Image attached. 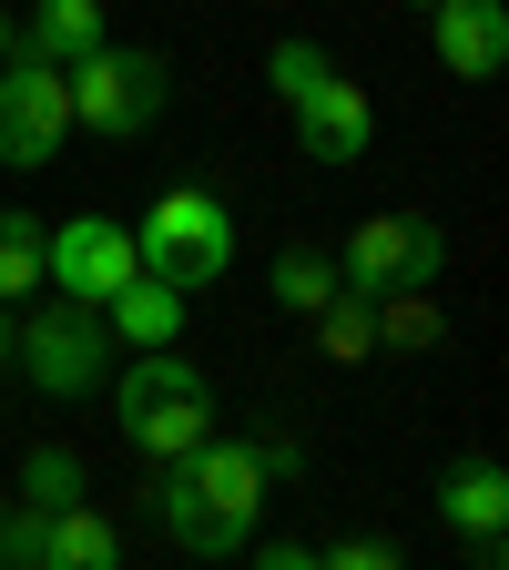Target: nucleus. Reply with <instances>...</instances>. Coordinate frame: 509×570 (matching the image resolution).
Returning a JSON list of instances; mask_svg holds the SVG:
<instances>
[{
    "mask_svg": "<svg viewBox=\"0 0 509 570\" xmlns=\"http://www.w3.org/2000/svg\"><path fill=\"white\" fill-rule=\"evenodd\" d=\"M61 92H71V132H102V142H133V132H154L164 102H174V61L164 51H143V41H102L61 71Z\"/></svg>",
    "mask_w": 509,
    "mask_h": 570,
    "instance_id": "5",
    "label": "nucleus"
},
{
    "mask_svg": "<svg viewBox=\"0 0 509 570\" xmlns=\"http://www.w3.org/2000/svg\"><path fill=\"white\" fill-rule=\"evenodd\" d=\"M265 82H275L285 122H296L306 164H368V142H378V102H368V82H346V71H336L306 31H285V41L265 51Z\"/></svg>",
    "mask_w": 509,
    "mask_h": 570,
    "instance_id": "2",
    "label": "nucleus"
},
{
    "mask_svg": "<svg viewBox=\"0 0 509 570\" xmlns=\"http://www.w3.org/2000/svg\"><path fill=\"white\" fill-rule=\"evenodd\" d=\"M326 570H398V540H336Z\"/></svg>",
    "mask_w": 509,
    "mask_h": 570,
    "instance_id": "22",
    "label": "nucleus"
},
{
    "mask_svg": "<svg viewBox=\"0 0 509 570\" xmlns=\"http://www.w3.org/2000/svg\"><path fill=\"white\" fill-rule=\"evenodd\" d=\"M133 225H112V214H61V225H41V285L71 306H112L123 285H133Z\"/></svg>",
    "mask_w": 509,
    "mask_h": 570,
    "instance_id": "8",
    "label": "nucleus"
},
{
    "mask_svg": "<svg viewBox=\"0 0 509 570\" xmlns=\"http://www.w3.org/2000/svg\"><path fill=\"white\" fill-rule=\"evenodd\" d=\"M112 417H123V449L143 459H184L194 439H214V377L194 367L184 346H143L133 367L112 377Z\"/></svg>",
    "mask_w": 509,
    "mask_h": 570,
    "instance_id": "3",
    "label": "nucleus"
},
{
    "mask_svg": "<svg viewBox=\"0 0 509 570\" xmlns=\"http://www.w3.org/2000/svg\"><path fill=\"white\" fill-rule=\"evenodd\" d=\"M133 265L154 275V285H174V296L225 285V275H235V204H225V194H204V184L154 194V214L133 225Z\"/></svg>",
    "mask_w": 509,
    "mask_h": 570,
    "instance_id": "4",
    "label": "nucleus"
},
{
    "mask_svg": "<svg viewBox=\"0 0 509 570\" xmlns=\"http://www.w3.org/2000/svg\"><path fill=\"white\" fill-rule=\"evenodd\" d=\"M408 11H428V0H408Z\"/></svg>",
    "mask_w": 509,
    "mask_h": 570,
    "instance_id": "26",
    "label": "nucleus"
},
{
    "mask_svg": "<svg viewBox=\"0 0 509 570\" xmlns=\"http://www.w3.org/2000/svg\"><path fill=\"white\" fill-rule=\"evenodd\" d=\"M0 510H11V479H0Z\"/></svg>",
    "mask_w": 509,
    "mask_h": 570,
    "instance_id": "25",
    "label": "nucleus"
},
{
    "mask_svg": "<svg viewBox=\"0 0 509 570\" xmlns=\"http://www.w3.org/2000/svg\"><path fill=\"white\" fill-rule=\"evenodd\" d=\"M0 367H11V306H0Z\"/></svg>",
    "mask_w": 509,
    "mask_h": 570,
    "instance_id": "23",
    "label": "nucleus"
},
{
    "mask_svg": "<svg viewBox=\"0 0 509 570\" xmlns=\"http://www.w3.org/2000/svg\"><path fill=\"white\" fill-rule=\"evenodd\" d=\"M245 560L255 570H326V550H306V540H245Z\"/></svg>",
    "mask_w": 509,
    "mask_h": 570,
    "instance_id": "21",
    "label": "nucleus"
},
{
    "mask_svg": "<svg viewBox=\"0 0 509 570\" xmlns=\"http://www.w3.org/2000/svg\"><path fill=\"white\" fill-rule=\"evenodd\" d=\"M41 570H123V530H112V520L92 510V499H71V510H51Z\"/></svg>",
    "mask_w": 509,
    "mask_h": 570,
    "instance_id": "14",
    "label": "nucleus"
},
{
    "mask_svg": "<svg viewBox=\"0 0 509 570\" xmlns=\"http://www.w3.org/2000/svg\"><path fill=\"white\" fill-rule=\"evenodd\" d=\"M439 530H459L469 560L499 570V530H509V469L499 459H449V479H439Z\"/></svg>",
    "mask_w": 509,
    "mask_h": 570,
    "instance_id": "11",
    "label": "nucleus"
},
{
    "mask_svg": "<svg viewBox=\"0 0 509 570\" xmlns=\"http://www.w3.org/2000/svg\"><path fill=\"white\" fill-rule=\"evenodd\" d=\"M184 306H194V296H174V285H154V275H133L123 296L102 306V336L133 346V356H143V346H174V336H184Z\"/></svg>",
    "mask_w": 509,
    "mask_h": 570,
    "instance_id": "13",
    "label": "nucleus"
},
{
    "mask_svg": "<svg viewBox=\"0 0 509 570\" xmlns=\"http://www.w3.org/2000/svg\"><path fill=\"white\" fill-rule=\"evenodd\" d=\"M428 51L449 82H499L509 71V0H428Z\"/></svg>",
    "mask_w": 509,
    "mask_h": 570,
    "instance_id": "10",
    "label": "nucleus"
},
{
    "mask_svg": "<svg viewBox=\"0 0 509 570\" xmlns=\"http://www.w3.org/2000/svg\"><path fill=\"white\" fill-rule=\"evenodd\" d=\"M0 61H11V0H0Z\"/></svg>",
    "mask_w": 509,
    "mask_h": 570,
    "instance_id": "24",
    "label": "nucleus"
},
{
    "mask_svg": "<svg viewBox=\"0 0 509 570\" xmlns=\"http://www.w3.org/2000/svg\"><path fill=\"white\" fill-rule=\"evenodd\" d=\"M82 449H61V439H31L21 449V469H11V499L21 510H71V499H82Z\"/></svg>",
    "mask_w": 509,
    "mask_h": 570,
    "instance_id": "15",
    "label": "nucleus"
},
{
    "mask_svg": "<svg viewBox=\"0 0 509 570\" xmlns=\"http://www.w3.org/2000/svg\"><path fill=\"white\" fill-rule=\"evenodd\" d=\"M21 296H41V214L0 204V306H21Z\"/></svg>",
    "mask_w": 509,
    "mask_h": 570,
    "instance_id": "17",
    "label": "nucleus"
},
{
    "mask_svg": "<svg viewBox=\"0 0 509 570\" xmlns=\"http://www.w3.org/2000/svg\"><path fill=\"white\" fill-rule=\"evenodd\" d=\"M439 336H449V326H439V306H428L418 285H408V296H388V306H378V346H398V356H428Z\"/></svg>",
    "mask_w": 509,
    "mask_h": 570,
    "instance_id": "19",
    "label": "nucleus"
},
{
    "mask_svg": "<svg viewBox=\"0 0 509 570\" xmlns=\"http://www.w3.org/2000/svg\"><path fill=\"white\" fill-rule=\"evenodd\" d=\"M265 296H275L285 316H316V306L336 296V255H306V245H285V255L265 265Z\"/></svg>",
    "mask_w": 509,
    "mask_h": 570,
    "instance_id": "16",
    "label": "nucleus"
},
{
    "mask_svg": "<svg viewBox=\"0 0 509 570\" xmlns=\"http://www.w3.org/2000/svg\"><path fill=\"white\" fill-rule=\"evenodd\" d=\"M154 520H164V540L184 560H245V540L265 520V469H255V449L214 428V439H194L184 459H164L154 469Z\"/></svg>",
    "mask_w": 509,
    "mask_h": 570,
    "instance_id": "1",
    "label": "nucleus"
},
{
    "mask_svg": "<svg viewBox=\"0 0 509 570\" xmlns=\"http://www.w3.org/2000/svg\"><path fill=\"white\" fill-rule=\"evenodd\" d=\"M316 326H326V356H368V346H378V296L336 285V296L316 306Z\"/></svg>",
    "mask_w": 509,
    "mask_h": 570,
    "instance_id": "18",
    "label": "nucleus"
},
{
    "mask_svg": "<svg viewBox=\"0 0 509 570\" xmlns=\"http://www.w3.org/2000/svg\"><path fill=\"white\" fill-rule=\"evenodd\" d=\"M112 21H102V0H31V11L11 21V51L41 61V71H71L82 51H102Z\"/></svg>",
    "mask_w": 509,
    "mask_h": 570,
    "instance_id": "12",
    "label": "nucleus"
},
{
    "mask_svg": "<svg viewBox=\"0 0 509 570\" xmlns=\"http://www.w3.org/2000/svg\"><path fill=\"white\" fill-rule=\"evenodd\" d=\"M11 367L41 387V397H102L112 387V336L92 306H71V296H41L31 316H11Z\"/></svg>",
    "mask_w": 509,
    "mask_h": 570,
    "instance_id": "6",
    "label": "nucleus"
},
{
    "mask_svg": "<svg viewBox=\"0 0 509 570\" xmlns=\"http://www.w3.org/2000/svg\"><path fill=\"white\" fill-rule=\"evenodd\" d=\"M255 469H265V489H285V479H306V439H296V428H255Z\"/></svg>",
    "mask_w": 509,
    "mask_h": 570,
    "instance_id": "20",
    "label": "nucleus"
},
{
    "mask_svg": "<svg viewBox=\"0 0 509 570\" xmlns=\"http://www.w3.org/2000/svg\"><path fill=\"white\" fill-rule=\"evenodd\" d=\"M61 142H71V92H61V71L41 61H0V174H41L61 164Z\"/></svg>",
    "mask_w": 509,
    "mask_h": 570,
    "instance_id": "9",
    "label": "nucleus"
},
{
    "mask_svg": "<svg viewBox=\"0 0 509 570\" xmlns=\"http://www.w3.org/2000/svg\"><path fill=\"white\" fill-rule=\"evenodd\" d=\"M439 275H449V225L439 214H368L336 255V285H356V296H408V285L428 296Z\"/></svg>",
    "mask_w": 509,
    "mask_h": 570,
    "instance_id": "7",
    "label": "nucleus"
}]
</instances>
